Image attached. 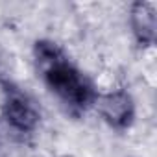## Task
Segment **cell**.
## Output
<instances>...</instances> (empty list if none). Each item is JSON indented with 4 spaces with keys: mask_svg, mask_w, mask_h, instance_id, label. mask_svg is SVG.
<instances>
[{
    "mask_svg": "<svg viewBox=\"0 0 157 157\" xmlns=\"http://www.w3.org/2000/svg\"><path fill=\"white\" fill-rule=\"evenodd\" d=\"M35 61L43 70L44 82L52 93L59 96L74 111H83L96 102V94L87 78L78 70L52 41H37L33 48Z\"/></svg>",
    "mask_w": 157,
    "mask_h": 157,
    "instance_id": "cell-1",
    "label": "cell"
},
{
    "mask_svg": "<svg viewBox=\"0 0 157 157\" xmlns=\"http://www.w3.org/2000/svg\"><path fill=\"white\" fill-rule=\"evenodd\" d=\"M2 117L10 124V128L19 133H32L41 118L33 100L11 83L4 89Z\"/></svg>",
    "mask_w": 157,
    "mask_h": 157,
    "instance_id": "cell-2",
    "label": "cell"
},
{
    "mask_svg": "<svg viewBox=\"0 0 157 157\" xmlns=\"http://www.w3.org/2000/svg\"><path fill=\"white\" fill-rule=\"evenodd\" d=\"M98 113L115 129H126L131 126L135 117V105L128 93L115 91L98 98Z\"/></svg>",
    "mask_w": 157,
    "mask_h": 157,
    "instance_id": "cell-3",
    "label": "cell"
},
{
    "mask_svg": "<svg viewBox=\"0 0 157 157\" xmlns=\"http://www.w3.org/2000/svg\"><path fill=\"white\" fill-rule=\"evenodd\" d=\"M131 28L137 41L144 46H151L155 41V4L135 2L131 6Z\"/></svg>",
    "mask_w": 157,
    "mask_h": 157,
    "instance_id": "cell-4",
    "label": "cell"
}]
</instances>
